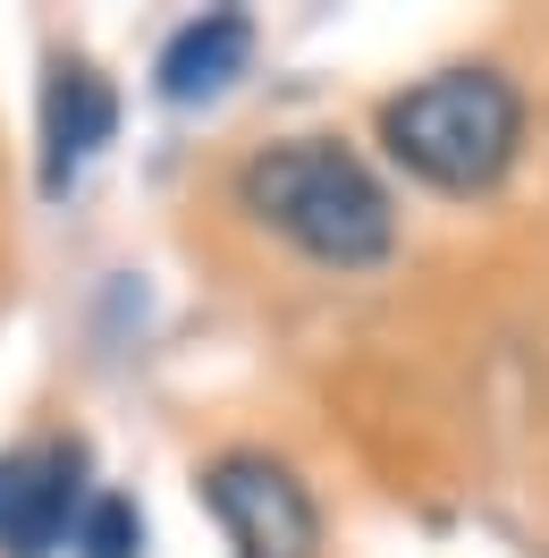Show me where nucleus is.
<instances>
[{
    "instance_id": "obj_1",
    "label": "nucleus",
    "mask_w": 549,
    "mask_h": 558,
    "mask_svg": "<svg viewBox=\"0 0 549 558\" xmlns=\"http://www.w3.org/2000/svg\"><path fill=\"white\" fill-rule=\"evenodd\" d=\"M237 204L254 211L271 238H288L296 254L330 263V271H373V263H389V245H398L389 186L330 136L263 144L237 170Z\"/></svg>"
},
{
    "instance_id": "obj_2",
    "label": "nucleus",
    "mask_w": 549,
    "mask_h": 558,
    "mask_svg": "<svg viewBox=\"0 0 549 558\" xmlns=\"http://www.w3.org/2000/svg\"><path fill=\"white\" fill-rule=\"evenodd\" d=\"M380 144L440 195H490L524 153V94L499 69H440L380 102Z\"/></svg>"
},
{
    "instance_id": "obj_3",
    "label": "nucleus",
    "mask_w": 549,
    "mask_h": 558,
    "mask_svg": "<svg viewBox=\"0 0 549 558\" xmlns=\"http://www.w3.org/2000/svg\"><path fill=\"white\" fill-rule=\"evenodd\" d=\"M204 508L220 517L237 558H313L321 550V508L296 483V465L263 449H229L204 465Z\"/></svg>"
},
{
    "instance_id": "obj_4",
    "label": "nucleus",
    "mask_w": 549,
    "mask_h": 558,
    "mask_svg": "<svg viewBox=\"0 0 549 558\" xmlns=\"http://www.w3.org/2000/svg\"><path fill=\"white\" fill-rule=\"evenodd\" d=\"M76 517H85V449L76 440L0 457V558H51Z\"/></svg>"
},
{
    "instance_id": "obj_5",
    "label": "nucleus",
    "mask_w": 549,
    "mask_h": 558,
    "mask_svg": "<svg viewBox=\"0 0 549 558\" xmlns=\"http://www.w3.org/2000/svg\"><path fill=\"white\" fill-rule=\"evenodd\" d=\"M119 128V94L94 69H51L42 85V195H69L76 170L94 161Z\"/></svg>"
},
{
    "instance_id": "obj_6",
    "label": "nucleus",
    "mask_w": 549,
    "mask_h": 558,
    "mask_svg": "<svg viewBox=\"0 0 549 558\" xmlns=\"http://www.w3.org/2000/svg\"><path fill=\"white\" fill-rule=\"evenodd\" d=\"M245 60H254V17L245 9H204V17H186L170 43H161V69H152V85H161V102H211V94H229L245 76Z\"/></svg>"
},
{
    "instance_id": "obj_7",
    "label": "nucleus",
    "mask_w": 549,
    "mask_h": 558,
    "mask_svg": "<svg viewBox=\"0 0 549 558\" xmlns=\"http://www.w3.org/2000/svg\"><path fill=\"white\" fill-rule=\"evenodd\" d=\"M76 550L85 558H136L144 550V517L127 490H94L85 517H76Z\"/></svg>"
}]
</instances>
